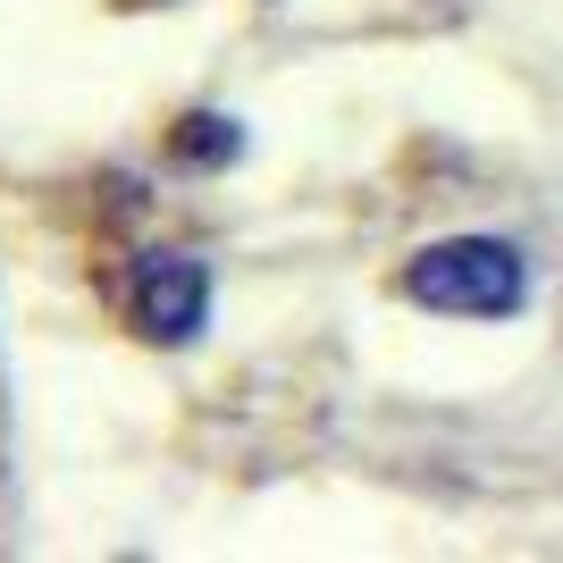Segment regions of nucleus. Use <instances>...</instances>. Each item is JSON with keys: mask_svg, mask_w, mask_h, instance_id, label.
<instances>
[{"mask_svg": "<svg viewBox=\"0 0 563 563\" xmlns=\"http://www.w3.org/2000/svg\"><path fill=\"white\" fill-rule=\"evenodd\" d=\"M404 295L421 311H454V320H505V311H521V295H530V269H521V253L496 244V235H446V244H429V253L404 269Z\"/></svg>", "mask_w": 563, "mask_h": 563, "instance_id": "1", "label": "nucleus"}, {"mask_svg": "<svg viewBox=\"0 0 563 563\" xmlns=\"http://www.w3.org/2000/svg\"><path fill=\"white\" fill-rule=\"evenodd\" d=\"M211 311V278L194 253H143L135 261V329L152 345H186Z\"/></svg>", "mask_w": 563, "mask_h": 563, "instance_id": "2", "label": "nucleus"}, {"mask_svg": "<svg viewBox=\"0 0 563 563\" xmlns=\"http://www.w3.org/2000/svg\"><path fill=\"white\" fill-rule=\"evenodd\" d=\"M194 152V161H219V152H235V126L228 118H186V135H177Z\"/></svg>", "mask_w": 563, "mask_h": 563, "instance_id": "3", "label": "nucleus"}]
</instances>
